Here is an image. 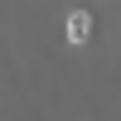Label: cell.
Listing matches in <instances>:
<instances>
[{
    "instance_id": "6da1fadb",
    "label": "cell",
    "mask_w": 121,
    "mask_h": 121,
    "mask_svg": "<svg viewBox=\"0 0 121 121\" xmlns=\"http://www.w3.org/2000/svg\"><path fill=\"white\" fill-rule=\"evenodd\" d=\"M87 34H92V19L78 10V15H68V44H87Z\"/></svg>"
}]
</instances>
